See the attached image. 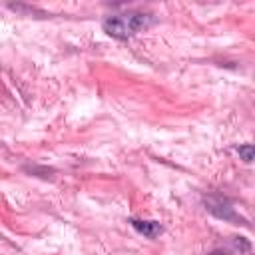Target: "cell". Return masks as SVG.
I'll return each instance as SVG.
<instances>
[{
  "instance_id": "3",
  "label": "cell",
  "mask_w": 255,
  "mask_h": 255,
  "mask_svg": "<svg viewBox=\"0 0 255 255\" xmlns=\"http://www.w3.org/2000/svg\"><path fill=\"white\" fill-rule=\"evenodd\" d=\"M237 151H239V155L243 157V161H251L253 159V145L251 143H245V145H239V147H235Z\"/></svg>"
},
{
  "instance_id": "4",
  "label": "cell",
  "mask_w": 255,
  "mask_h": 255,
  "mask_svg": "<svg viewBox=\"0 0 255 255\" xmlns=\"http://www.w3.org/2000/svg\"><path fill=\"white\" fill-rule=\"evenodd\" d=\"M207 255H231V253H227V251H223V249H215V251H211V253H207Z\"/></svg>"
},
{
  "instance_id": "2",
  "label": "cell",
  "mask_w": 255,
  "mask_h": 255,
  "mask_svg": "<svg viewBox=\"0 0 255 255\" xmlns=\"http://www.w3.org/2000/svg\"><path fill=\"white\" fill-rule=\"evenodd\" d=\"M129 223L137 233H141L147 239H155V237H159L163 233V225L159 221H155V219H135V217H131Z\"/></svg>"
},
{
  "instance_id": "1",
  "label": "cell",
  "mask_w": 255,
  "mask_h": 255,
  "mask_svg": "<svg viewBox=\"0 0 255 255\" xmlns=\"http://www.w3.org/2000/svg\"><path fill=\"white\" fill-rule=\"evenodd\" d=\"M149 24H153V18L145 12H137V10H128L122 14H112L102 22V28L108 36L116 38V40H128L131 36H135L137 32H141L143 28H147Z\"/></svg>"
}]
</instances>
